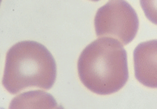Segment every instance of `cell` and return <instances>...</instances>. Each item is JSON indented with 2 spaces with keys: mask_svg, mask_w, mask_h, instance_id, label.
I'll return each instance as SVG.
<instances>
[{
  "mask_svg": "<svg viewBox=\"0 0 157 109\" xmlns=\"http://www.w3.org/2000/svg\"><path fill=\"white\" fill-rule=\"evenodd\" d=\"M77 68L82 83L101 95L118 91L129 77L126 50L111 37H99L89 44L78 57Z\"/></svg>",
  "mask_w": 157,
  "mask_h": 109,
  "instance_id": "obj_1",
  "label": "cell"
},
{
  "mask_svg": "<svg viewBox=\"0 0 157 109\" xmlns=\"http://www.w3.org/2000/svg\"><path fill=\"white\" fill-rule=\"evenodd\" d=\"M56 79V61L42 44L24 41L8 50L2 83L11 94L32 87L49 90Z\"/></svg>",
  "mask_w": 157,
  "mask_h": 109,
  "instance_id": "obj_2",
  "label": "cell"
},
{
  "mask_svg": "<svg viewBox=\"0 0 157 109\" xmlns=\"http://www.w3.org/2000/svg\"><path fill=\"white\" fill-rule=\"evenodd\" d=\"M139 19L134 9L125 1H110L98 9L95 17V34L111 37L123 45L131 43L137 33Z\"/></svg>",
  "mask_w": 157,
  "mask_h": 109,
  "instance_id": "obj_3",
  "label": "cell"
},
{
  "mask_svg": "<svg viewBox=\"0 0 157 109\" xmlns=\"http://www.w3.org/2000/svg\"><path fill=\"white\" fill-rule=\"evenodd\" d=\"M135 77L149 88H157V40L138 44L133 51Z\"/></svg>",
  "mask_w": 157,
  "mask_h": 109,
  "instance_id": "obj_4",
  "label": "cell"
},
{
  "mask_svg": "<svg viewBox=\"0 0 157 109\" xmlns=\"http://www.w3.org/2000/svg\"><path fill=\"white\" fill-rule=\"evenodd\" d=\"M57 102L50 93L31 90L21 93L10 102L9 109H54Z\"/></svg>",
  "mask_w": 157,
  "mask_h": 109,
  "instance_id": "obj_5",
  "label": "cell"
},
{
  "mask_svg": "<svg viewBox=\"0 0 157 109\" xmlns=\"http://www.w3.org/2000/svg\"><path fill=\"white\" fill-rule=\"evenodd\" d=\"M140 5L147 18L157 25V0L140 1Z\"/></svg>",
  "mask_w": 157,
  "mask_h": 109,
  "instance_id": "obj_6",
  "label": "cell"
},
{
  "mask_svg": "<svg viewBox=\"0 0 157 109\" xmlns=\"http://www.w3.org/2000/svg\"><path fill=\"white\" fill-rule=\"evenodd\" d=\"M54 109H65V108H64L63 106H61V105H59V106H57L56 108H54Z\"/></svg>",
  "mask_w": 157,
  "mask_h": 109,
  "instance_id": "obj_7",
  "label": "cell"
},
{
  "mask_svg": "<svg viewBox=\"0 0 157 109\" xmlns=\"http://www.w3.org/2000/svg\"><path fill=\"white\" fill-rule=\"evenodd\" d=\"M0 109H5V108H2V107H0Z\"/></svg>",
  "mask_w": 157,
  "mask_h": 109,
  "instance_id": "obj_8",
  "label": "cell"
},
{
  "mask_svg": "<svg viewBox=\"0 0 157 109\" xmlns=\"http://www.w3.org/2000/svg\"><path fill=\"white\" fill-rule=\"evenodd\" d=\"M1 2H1V1H0V5H1Z\"/></svg>",
  "mask_w": 157,
  "mask_h": 109,
  "instance_id": "obj_9",
  "label": "cell"
}]
</instances>
